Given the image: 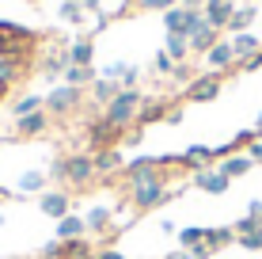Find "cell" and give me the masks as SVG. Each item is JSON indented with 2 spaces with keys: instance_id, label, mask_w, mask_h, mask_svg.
Instances as JSON below:
<instances>
[{
  "instance_id": "6da1fadb",
  "label": "cell",
  "mask_w": 262,
  "mask_h": 259,
  "mask_svg": "<svg viewBox=\"0 0 262 259\" xmlns=\"http://www.w3.org/2000/svg\"><path fill=\"white\" fill-rule=\"evenodd\" d=\"M171 175H179V172H167V168H160L152 180H144L137 187H129V206L133 213H148V210H160L167 198H175V194H183V187L179 191H171Z\"/></svg>"
},
{
  "instance_id": "7a4b0ae2",
  "label": "cell",
  "mask_w": 262,
  "mask_h": 259,
  "mask_svg": "<svg viewBox=\"0 0 262 259\" xmlns=\"http://www.w3.org/2000/svg\"><path fill=\"white\" fill-rule=\"evenodd\" d=\"M141 103H144V92H141V88H122V92L103 107V118L114 122V126H122V130H133Z\"/></svg>"
},
{
  "instance_id": "3957f363",
  "label": "cell",
  "mask_w": 262,
  "mask_h": 259,
  "mask_svg": "<svg viewBox=\"0 0 262 259\" xmlns=\"http://www.w3.org/2000/svg\"><path fill=\"white\" fill-rule=\"evenodd\" d=\"M125 133L122 126H114V122H106L103 114H95L92 122H88V153H103V149H122L125 145Z\"/></svg>"
},
{
  "instance_id": "277c9868",
  "label": "cell",
  "mask_w": 262,
  "mask_h": 259,
  "mask_svg": "<svg viewBox=\"0 0 262 259\" xmlns=\"http://www.w3.org/2000/svg\"><path fill=\"white\" fill-rule=\"evenodd\" d=\"M224 88V73H198L190 84L183 88V99L186 103H213Z\"/></svg>"
},
{
  "instance_id": "5b68a950",
  "label": "cell",
  "mask_w": 262,
  "mask_h": 259,
  "mask_svg": "<svg viewBox=\"0 0 262 259\" xmlns=\"http://www.w3.org/2000/svg\"><path fill=\"white\" fill-rule=\"evenodd\" d=\"M202 23H205V15L190 12V8H183V4H175L171 12H164V31L167 34H186V38H190Z\"/></svg>"
},
{
  "instance_id": "8992f818",
  "label": "cell",
  "mask_w": 262,
  "mask_h": 259,
  "mask_svg": "<svg viewBox=\"0 0 262 259\" xmlns=\"http://www.w3.org/2000/svg\"><path fill=\"white\" fill-rule=\"evenodd\" d=\"M80 103H84V88H69V84H53V92L46 95L50 114H72Z\"/></svg>"
},
{
  "instance_id": "52a82bcc",
  "label": "cell",
  "mask_w": 262,
  "mask_h": 259,
  "mask_svg": "<svg viewBox=\"0 0 262 259\" xmlns=\"http://www.w3.org/2000/svg\"><path fill=\"white\" fill-rule=\"evenodd\" d=\"M69 160V187H80V191H84V187H92L95 183V164H92V153H69L65 156Z\"/></svg>"
},
{
  "instance_id": "ba28073f",
  "label": "cell",
  "mask_w": 262,
  "mask_h": 259,
  "mask_svg": "<svg viewBox=\"0 0 262 259\" xmlns=\"http://www.w3.org/2000/svg\"><path fill=\"white\" fill-rule=\"evenodd\" d=\"M38 210L46 213V217L61 221V217H69V213H72V194L61 191V187H50V191L38 194Z\"/></svg>"
},
{
  "instance_id": "9c48e42d",
  "label": "cell",
  "mask_w": 262,
  "mask_h": 259,
  "mask_svg": "<svg viewBox=\"0 0 262 259\" xmlns=\"http://www.w3.org/2000/svg\"><path fill=\"white\" fill-rule=\"evenodd\" d=\"M205 73H236V50H232L228 38H221L205 53Z\"/></svg>"
},
{
  "instance_id": "30bf717a",
  "label": "cell",
  "mask_w": 262,
  "mask_h": 259,
  "mask_svg": "<svg viewBox=\"0 0 262 259\" xmlns=\"http://www.w3.org/2000/svg\"><path fill=\"white\" fill-rule=\"evenodd\" d=\"M205 168H216V156H213V149L209 145H190V149H186V153H183V160H179V172H205Z\"/></svg>"
},
{
  "instance_id": "8fae6325",
  "label": "cell",
  "mask_w": 262,
  "mask_h": 259,
  "mask_svg": "<svg viewBox=\"0 0 262 259\" xmlns=\"http://www.w3.org/2000/svg\"><path fill=\"white\" fill-rule=\"evenodd\" d=\"M92 164H95V180H99V175H103V180H111V175H122L125 156H122V149H103V153L92 156Z\"/></svg>"
},
{
  "instance_id": "7c38bea8",
  "label": "cell",
  "mask_w": 262,
  "mask_h": 259,
  "mask_svg": "<svg viewBox=\"0 0 262 259\" xmlns=\"http://www.w3.org/2000/svg\"><path fill=\"white\" fill-rule=\"evenodd\" d=\"M202 15H205V23H209V27L224 31V27H228V19L236 15V0H205Z\"/></svg>"
},
{
  "instance_id": "4fadbf2b",
  "label": "cell",
  "mask_w": 262,
  "mask_h": 259,
  "mask_svg": "<svg viewBox=\"0 0 262 259\" xmlns=\"http://www.w3.org/2000/svg\"><path fill=\"white\" fill-rule=\"evenodd\" d=\"M156 172H160L156 156H141V160H129V164L122 168V180L129 183V187H137V183H144V180H152Z\"/></svg>"
},
{
  "instance_id": "5bb4252c",
  "label": "cell",
  "mask_w": 262,
  "mask_h": 259,
  "mask_svg": "<svg viewBox=\"0 0 262 259\" xmlns=\"http://www.w3.org/2000/svg\"><path fill=\"white\" fill-rule=\"evenodd\" d=\"M50 130V111H34V114H23V118H15V133L27 141L42 137V133Z\"/></svg>"
},
{
  "instance_id": "9a60e30c",
  "label": "cell",
  "mask_w": 262,
  "mask_h": 259,
  "mask_svg": "<svg viewBox=\"0 0 262 259\" xmlns=\"http://www.w3.org/2000/svg\"><path fill=\"white\" fill-rule=\"evenodd\" d=\"M194 187L205 194H224L232 187V180L221 172V168H205V172H194Z\"/></svg>"
},
{
  "instance_id": "2e32d148",
  "label": "cell",
  "mask_w": 262,
  "mask_h": 259,
  "mask_svg": "<svg viewBox=\"0 0 262 259\" xmlns=\"http://www.w3.org/2000/svg\"><path fill=\"white\" fill-rule=\"evenodd\" d=\"M167 111H171V103H164V99H144L133 126H137V130H148L152 122H167Z\"/></svg>"
},
{
  "instance_id": "e0dca14e",
  "label": "cell",
  "mask_w": 262,
  "mask_h": 259,
  "mask_svg": "<svg viewBox=\"0 0 262 259\" xmlns=\"http://www.w3.org/2000/svg\"><path fill=\"white\" fill-rule=\"evenodd\" d=\"M84 225H88V236H103L106 229L118 225V221H114V210L111 206H92L84 213Z\"/></svg>"
},
{
  "instance_id": "ac0fdd59",
  "label": "cell",
  "mask_w": 262,
  "mask_h": 259,
  "mask_svg": "<svg viewBox=\"0 0 262 259\" xmlns=\"http://www.w3.org/2000/svg\"><path fill=\"white\" fill-rule=\"evenodd\" d=\"M72 65L69 61V50H53V53H46V57H42V65H38V73L46 76V80H53V84H57L61 76H65V69Z\"/></svg>"
},
{
  "instance_id": "d6986e66",
  "label": "cell",
  "mask_w": 262,
  "mask_h": 259,
  "mask_svg": "<svg viewBox=\"0 0 262 259\" xmlns=\"http://www.w3.org/2000/svg\"><path fill=\"white\" fill-rule=\"evenodd\" d=\"M99 248L92 244V236H76V240H61V255L57 259H95Z\"/></svg>"
},
{
  "instance_id": "ffe728a7",
  "label": "cell",
  "mask_w": 262,
  "mask_h": 259,
  "mask_svg": "<svg viewBox=\"0 0 262 259\" xmlns=\"http://www.w3.org/2000/svg\"><path fill=\"white\" fill-rule=\"evenodd\" d=\"M31 53H34L31 42H19V38H12V34H0V57H8V61H27V65H31Z\"/></svg>"
},
{
  "instance_id": "44dd1931",
  "label": "cell",
  "mask_w": 262,
  "mask_h": 259,
  "mask_svg": "<svg viewBox=\"0 0 262 259\" xmlns=\"http://www.w3.org/2000/svg\"><path fill=\"white\" fill-rule=\"evenodd\" d=\"M216 42H221V31H216V27H209V23H202V27L190 34V53H202V57H205Z\"/></svg>"
},
{
  "instance_id": "7402d4cb",
  "label": "cell",
  "mask_w": 262,
  "mask_h": 259,
  "mask_svg": "<svg viewBox=\"0 0 262 259\" xmlns=\"http://www.w3.org/2000/svg\"><path fill=\"white\" fill-rule=\"evenodd\" d=\"M232 50H236V61H247V57H255V53L262 50V38L258 34H251V31H243V34H232Z\"/></svg>"
},
{
  "instance_id": "603a6c76",
  "label": "cell",
  "mask_w": 262,
  "mask_h": 259,
  "mask_svg": "<svg viewBox=\"0 0 262 259\" xmlns=\"http://www.w3.org/2000/svg\"><path fill=\"white\" fill-rule=\"evenodd\" d=\"M69 61L72 65H92L95 61V38L92 34H80V38L69 46Z\"/></svg>"
},
{
  "instance_id": "cb8c5ba5",
  "label": "cell",
  "mask_w": 262,
  "mask_h": 259,
  "mask_svg": "<svg viewBox=\"0 0 262 259\" xmlns=\"http://www.w3.org/2000/svg\"><path fill=\"white\" fill-rule=\"evenodd\" d=\"M95 80H99V76H95L92 65H69L65 76H61V84H69V88H92Z\"/></svg>"
},
{
  "instance_id": "d4e9b609",
  "label": "cell",
  "mask_w": 262,
  "mask_h": 259,
  "mask_svg": "<svg viewBox=\"0 0 262 259\" xmlns=\"http://www.w3.org/2000/svg\"><path fill=\"white\" fill-rule=\"evenodd\" d=\"M216 168H221V172L228 175V180H243V175H247L255 164H251V156H247V153H236V156H224Z\"/></svg>"
},
{
  "instance_id": "484cf974",
  "label": "cell",
  "mask_w": 262,
  "mask_h": 259,
  "mask_svg": "<svg viewBox=\"0 0 262 259\" xmlns=\"http://www.w3.org/2000/svg\"><path fill=\"white\" fill-rule=\"evenodd\" d=\"M76 236H88L84 213H69V217H61L57 221V240H76Z\"/></svg>"
},
{
  "instance_id": "4316f807",
  "label": "cell",
  "mask_w": 262,
  "mask_h": 259,
  "mask_svg": "<svg viewBox=\"0 0 262 259\" xmlns=\"http://www.w3.org/2000/svg\"><path fill=\"white\" fill-rule=\"evenodd\" d=\"M164 53H167L171 61H175V65H183V61L190 57V38H186V34H167Z\"/></svg>"
},
{
  "instance_id": "83f0119b",
  "label": "cell",
  "mask_w": 262,
  "mask_h": 259,
  "mask_svg": "<svg viewBox=\"0 0 262 259\" xmlns=\"http://www.w3.org/2000/svg\"><path fill=\"white\" fill-rule=\"evenodd\" d=\"M255 15H258V8H255V4H243V8H236V15L228 19V27H224V31H232V34H243V31H251Z\"/></svg>"
},
{
  "instance_id": "f1b7e54d",
  "label": "cell",
  "mask_w": 262,
  "mask_h": 259,
  "mask_svg": "<svg viewBox=\"0 0 262 259\" xmlns=\"http://www.w3.org/2000/svg\"><path fill=\"white\" fill-rule=\"evenodd\" d=\"M118 92H122V84H118V80H106V76H99L95 84H92V99H95L99 107H106Z\"/></svg>"
},
{
  "instance_id": "f546056e",
  "label": "cell",
  "mask_w": 262,
  "mask_h": 259,
  "mask_svg": "<svg viewBox=\"0 0 262 259\" xmlns=\"http://www.w3.org/2000/svg\"><path fill=\"white\" fill-rule=\"evenodd\" d=\"M19 191H23V194H42V191H50V175H46V172H23Z\"/></svg>"
},
{
  "instance_id": "4dcf8cb0",
  "label": "cell",
  "mask_w": 262,
  "mask_h": 259,
  "mask_svg": "<svg viewBox=\"0 0 262 259\" xmlns=\"http://www.w3.org/2000/svg\"><path fill=\"white\" fill-rule=\"evenodd\" d=\"M23 69H31L27 61H8V57H0V88H12L15 80L23 76Z\"/></svg>"
},
{
  "instance_id": "1f68e13d",
  "label": "cell",
  "mask_w": 262,
  "mask_h": 259,
  "mask_svg": "<svg viewBox=\"0 0 262 259\" xmlns=\"http://www.w3.org/2000/svg\"><path fill=\"white\" fill-rule=\"evenodd\" d=\"M205 244H209V252H221V248L236 244V233L232 229H205Z\"/></svg>"
},
{
  "instance_id": "d6a6232c",
  "label": "cell",
  "mask_w": 262,
  "mask_h": 259,
  "mask_svg": "<svg viewBox=\"0 0 262 259\" xmlns=\"http://www.w3.org/2000/svg\"><path fill=\"white\" fill-rule=\"evenodd\" d=\"M198 244H205V229L202 225H186V229H179V248H198Z\"/></svg>"
},
{
  "instance_id": "836d02e7",
  "label": "cell",
  "mask_w": 262,
  "mask_h": 259,
  "mask_svg": "<svg viewBox=\"0 0 262 259\" xmlns=\"http://www.w3.org/2000/svg\"><path fill=\"white\" fill-rule=\"evenodd\" d=\"M42 107H46L42 95H19V99L12 103V111H15V118H23V114H34V111H42Z\"/></svg>"
},
{
  "instance_id": "e575fe53",
  "label": "cell",
  "mask_w": 262,
  "mask_h": 259,
  "mask_svg": "<svg viewBox=\"0 0 262 259\" xmlns=\"http://www.w3.org/2000/svg\"><path fill=\"white\" fill-rule=\"evenodd\" d=\"M57 19H65V23H84L88 12L80 8V0H65V4L57 8Z\"/></svg>"
},
{
  "instance_id": "d590c367",
  "label": "cell",
  "mask_w": 262,
  "mask_h": 259,
  "mask_svg": "<svg viewBox=\"0 0 262 259\" xmlns=\"http://www.w3.org/2000/svg\"><path fill=\"white\" fill-rule=\"evenodd\" d=\"M46 175H50V183H57L61 191H65V187H69V160H65V156H57V160H53V164L46 168Z\"/></svg>"
},
{
  "instance_id": "8d00e7d4",
  "label": "cell",
  "mask_w": 262,
  "mask_h": 259,
  "mask_svg": "<svg viewBox=\"0 0 262 259\" xmlns=\"http://www.w3.org/2000/svg\"><path fill=\"white\" fill-rule=\"evenodd\" d=\"M255 229H262V217H251V213H243V217L232 225V233H236V240L239 236H247V233H255Z\"/></svg>"
},
{
  "instance_id": "74e56055",
  "label": "cell",
  "mask_w": 262,
  "mask_h": 259,
  "mask_svg": "<svg viewBox=\"0 0 262 259\" xmlns=\"http://www.w3.org/2000/svg\"><path fill=\"white\" fill-rule=\"evenodd\" d=\"M125 73H129V65H125V61H111V65L103 69V76H106V80H118V84L125 80Z\"/></svg>"
},
{
  "instance_id": "f35d334b",
  "label": "cell",
  "mask_w": 262,
  "mask_h": 259,
  "mask_svg": "<svg viewBox=\"0 0 262 259\" xmlns=\"http://www.w3.org/2000/svg\"><path fill=\"white\" fill-rule=\"evenodd\" d=\"M236 244L247 248V252H262V229H255V233H247V236H239Z\"/></svg>"
},
{
  "instance_id": "ab89813d",
  "label": "cell",
  "mask_w": 262,
  "mask_h": 259,
  "mask_svg": "<svg viewBox=\"0 0 262 259\" xmlns=\"http://www.w3.org/2000/svg\"><path fill=\"white\" fill-rule=\"evenodd\" d=\"M152 69H156V73H160V76H171V73H175V61H171V57H167V53H164V50H160V53H156V61H152Z\"/></svg>"
},
{
  "instance_id": "60d3db41",
  "label": "cell",
  "mask_w": 262,
  "mask_h": 259,
  "mask_svg": "<svg viewBox=\"0 0 262 259\" xmlns=\"http://www.w3.org/2000/svg\"><path fill=\"white\" fill-rule=\"evenodd\" d=\"M171 80H175V84H190V80H194V69L190 65H186V61H183V65H175V73H171Z\"/></svg>"
},
{
  "instance_id": "b9f144b4",
  "label": "cell",
  "mask_w": 262,
  "mask_h": 259,
  "mask_svg": "<svg viewBox=\"0 0 262 259\" xmlns=\"http://www.w3.org/2000/svg\"><path fill=\"white\" fill-rule=\"evenodd\" d=\"M175 4H179V0H141L144 12H171Z\"/></svg>"
},
{
  "instance_id": "7bdbcfd3",
  "label": "cell",
  "mask_w": 262,
  "mask_h": 259,
  "mask_svg": "<svg viewBox=\"0 0 262 259\" xmlns=\"http://www.w3.org/2000/svg\"><path fill=\"white\" fill-rule=\"evenodd\" d=\"M61 255V240L53 236V240H46V244H42V259H57Z\"/></svg>"
},
{
  "instance_id": "ee69618b",
  "label": "cell",
  "mask_w": 262,
  "mask_h": 259,
  "mask_svg": "<svg viewBox=\"0 0 262 259\" xmlns=\"http://www.w3.org/2000/svg\"><path fill=\"white\" fill-rule=\"evenodd\" d=\"M137 80H141V69H137V65H129V73H125L122 88H137Z\"/></svg>"
},
{
  "instance_id": "f6af8a7d",
  "label": "cell",
  "mask_w": 262,
  "mask_h": 259,
  "mask_svg": "<svg viewBox=\"0 0 262 259\" xmlns=\"http://www.w3.org/2000/svg\"><path fill=\"white\" fill-rule=\"evenodd\" d=\"M247 156H251V164H262V141H251V145H247Z\"/></svg>"
},
{
  "instance_id": "bcb514c9",
  "label": "cell",
  "mask_w": 262,
  "mask_h": 259,
  "mask_svg": "<svg viewBox=\"0 0 262 259\" xmlns=\"http://www.w3.org/2000/svg\"><path fill=\"white\" fill-rule=\"evenodd\" d=\"M80 8L92 12V15H103V0H80Z\"/></svg>"
},
{
  "instance_id": "7dc6e473",
  "label": "cell",
  "mask_w": 262,
  "mask_h": 259,
  "mask_svg": "<svg viewBox=\"0 0 262 259\" xmlns=\"http://www.w3.org/2000/svg\"><path fill=\"white\" fill-rule=\"evenodd\" d=\"M95 259H125V255L118 252V248H99V252H95Z\"/></svg>"
},
{
  "instance_id": "c3c4849f",
  "label": "cell",
  "mask_w": 262,
  "mask_h": 259,
  "mask_svg": "<svg viewBox=\"0 0 262 259\" xmlns=\"http://www.w3.org/2000/svg\"><path fill=\"white\" fill-rule=\"evenodd\" d=\"M190 255H194V259H209L213 252H209V244H198V248H190Z\"/></svg>"
},
{
  "instance_id": "681fc988",
  "label": "cell",
  "mask_w": 262,
  "mask_h": 259,
  "mask_svg": "<svg viewBox=\"0 0 262 259\" xmlns=\"http://www.w3.org/2000/svg\"><path fill=\"white\" fill-rule=\"evenodd\" d=\"M247 213H251V217H262V198H251L247 202Z\"/></svg>"
},
{
  "instance_id": "f907efd6",
  "label": "cell",
  "mask_w": 262,
  "mask_h": 259,
  "mask_svg": "<svg viewBox=\"0 0 262 259\" xmlns=\"http://www.w3.org/2000/svg\"><path fill=\"white\" fill-rule=\"evenodd\" d=\"M167 122H171V126H179V122H183V107H171V111H167Z\"/></svg>"
},
{
  "instance_id": "816d5d0a",
  "label": "cell",
  "mask_w": 262,
  "mask_h": 259,
  "mask_svg": "<svg viewBox=\"0 0 262 259\" xmlns=\"http://www.w3.org/2000/svg\"><path fill=\"white\" fill-rule=\"evenodd\" d=\"M179 4H183V8H190V12H202V8H205V0H179Z\"/></svg>"
},
{
  "instance_id": "f5cc1de1",
  "label": "cell",
  "mask_w": 262,
  "mask_h": 259,
  "mask_svg": "<svg viewBox=\"0 0 262 259\" xmlns=\"http://www.w3.org/2000/svg\"><path fill=\"white\" fill-rule=\"evenodd\" d=\"M164 259H194V255L186 252V248H179V252H171V255H164Z\"/></svg>"
},
{
  "instance_id": "db71d44e",
  "label": "cell",
  "mask_w": 262,
  "mask_h": 259,
  "mask_svg": "<svg viewBox=\"0 0 262 259\" xmlns=\"http://www.w3.org/2000/svg\"><path fill=\"white\" fill-rule=\"evenodd\" d=\"M255 133H262V111H258V122H255Z\"/></svg>"
},
{
  "instance_id": "11a10c76",
  "label": "cell",
  "mask_w": 262,
  "mask_h": 259,
  "mask_svg": "<svg viewBox=\"0 0 262 259\" xmlns=\"http://www.w3.org/2000/svg\"><path fill=\"white\" fill-rule=\"evenodd\" d=\"M4 92H8V88H0V99H4Z\"/></svg>"
},
{
  "instance_id": "9f6ffc18",
  "label": "cell",
  "mask_w": 262,
  "mask_h": 259,
  "mask_svg": "<svg viewBox=\"0 0 262 259\" xmlns=\"http://www.w3.org/2000/svg\"><path fill=\"white\" fill-rule=\"evenodd\" d=\"M27 4H38V0H27Z\"/></svg>"
}]
</instances>
